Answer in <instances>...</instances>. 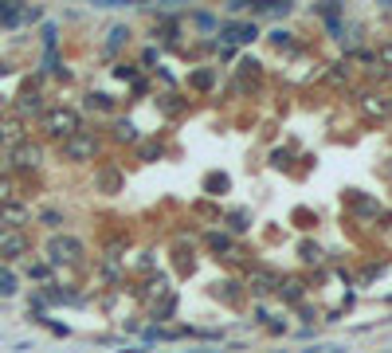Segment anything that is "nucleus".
Segmentation results:
<instances>
[{
  "instance_id": "7ed1b4c3",
  "label": "nucleus",
  "mask_w": 392,
  "mask_h": 353,
  "mask_svg": "<svg viewBox=\"0 0 392 353\" xmlns=\"http://www.w3.org/2000/svg\"><path fill=\"white\" fill-rule=\"evenodd\" d=\"M83 240H79V235H59L55 232L52 240H47V259L52 263H79L83 259Z\"/></svg>"
},
{
  "instance_id": "a878e982",
  "label": "nucleus",
  "mask_w": 392,
  "mask_h": 353,
  "mask_svg": "<svg viewBox=\"0 0 392 353\" xmlns=\"http://www.w3.org/2000/svg\"><path fill=\"white\" fill-rule=\"evenodd\" d=\"M333 353H345V349H333Z\"/></svg>"
},
{
  "instance_id": "9d476101",
  "label": "nucleus",
  "mask_w": 392,
  "mask_h": 353,
  "mask_svg": "<svg viewBox=\"0 0 392 353\" xmlns=\"http://www.w3.org/2000/svg\"><path fill=\"white\" fill-rule=\"evenodd\" d=\"M126 40H129V28L114 24L110 32H106V51H122V47H126Z\"/></svg>"
},
{
  "instance_id": "dca6fc26",
  "label": "nucleus",
  "mask_w": 392,
  "mask_h": 353,
  "mask_svg": "<svg viewBox=\"0 0 392 353\" xmlns=\"http://www.w3.org/2000/svg\"><path fill=\"white\" fill-rule=\"evenodd\" d=\"M299 255L306 263H322V247H314V244H306V247H299Z\"/></svg>"
},
{
  "instance_id": "412c9836",
  "label": "nucleus",
  "mask_w": 392,
  "mask_h": 353,
  "mask_svg": "<svg viewBox=\"0 0 392 353\" xmlns=\"http://www.w3.org/2000/svg\"><path fill=\"white\" fill-rule=\"evenodd\" d=\"M196 24L208 32V28H216V16H212V12H196Z\"/></svg>"
},
{
  "instance_id": "4be33fe9",
  "label": "nucleus",
  "mask_w": 392,
  "mask_h": 353,
  "mask_svg": "<svg viewBox=\"0 0 392 353\" xmlns=\"http://www.w3.org/2000/svg\"><path fill=\"white\" fill-rule=\"evenodd\" d=\"M8 193H12V181H8V176H4V173H0V204L8 201Z\"/></svg>"
},
{
  "instance_id": "6e6552de",
  "label": "nucleus",
  "mask_w": 392,
  "mask_h": 353,
  "mask_svg": "<svg viewBox=\"0 0 392 353\" xmlns=\"http://www.w3.org/2000/svg\"><path fill=\"white\" fill-rule=\"evenodd\" d=\"M16 291H20V275L8 267V263H0V294H4V298H12Z\"/></svg>"
},
{
  "instance_id": "aec40b11",
  "label": "nucleus",
  "mask_w": 392,
  "mask_h": 353,
  "mask_svg": "<svg viewBox=\"0 0 392 353\" xmlns=\"http://www.w3.org/2000/svg\"><path fill=\"white\" fill-rule=\"evenodd\" d=\"M91 106H98V110H114V99H110V94H91Z\"/></svg>"
},
{
  "instance_id": "1a4fd4ad",
  "label": "nucleus",
  "mask_w": 392,
  "mask_h": 353,
  "mask_svg": "<svg viewBox=\"0 0 392 353\" xmlns=\"http://www.w3.org/2000/svg\"><path fill=\"white\" fill-rule=\"evenodd\" d=\"M110 134L118 138V142H137V126H134V122H129V118H114Z\"/></svg>"
},
{
  "instance_id": "6ab92c4d",
  "label": "nucleus",
  "mask_w": 392,
  "mask_h": 353,
  "mask_svg": "<svg viewBox=\"0 0 392 353\" xmlns=\"http://www.w3.org/2000/svg\"><path fill=\"white\" fill-rule=\"evenodd\" d=\"M212 83H216L212 71H196V75H192V86H200V91H204V86H212Z\"/></svg>"
},
{
  "instance_id": "f03ea898",
  "label": "nucleus",
  "mask_w": 392,
  "mask_h": 353,
  "mask_svg": "<svg viewBox=\"0 0 392 353\" xmlns=\"http://www.w3.org/2000/svg\"><path fill=\"white\" fill-rule=\"evenodd\" d=\"M98 150H103V142H98L91 130H79L75 138L63 142V157L75 161V165H79V161H94V157H98Z\"/></svg>"
},
{
  "instance_id": "393cba45",
  "label": "nucleus",
  "mask_w": 392,
  "mask_h": 353,
  "mask_svg": "<svg viewBox=\"0 0 392 353\" xmlns=\"http://www.w3.org/2000/svg\"><path fill=\"white\" fill-rule=\"evenodd\" d=\"M0 240H4V228H0Z\"/></svg>"
},
{
  "instance_id": "4468645a",
  "label": "nucleus",
  "mask_w": 392,
  "mask_h": 353,
  "mask_svg": "<svg viewBox=\"0 0 392 353\" xmlns=\"http://www.w3.org/2000/svg\"><path fill=\"white\" fill-rule=\"evenodd\" d=\"M40 224H43V228H59V224H63V212L43 208V212H40Z\"/></svg>"
},
{
  "instance_id": "f3484780",
  "label": "nucleus",
  "mask_w": 392,
  "mask_h": 353,
  "mask_svg": "<svg viewBox=\"0 0 392 353\" xmlns=\"http://www.w3.org/2000/svg\"><path fill=\"white\" fill-rule=\"evenodd\" d=\"M279 294L287 298V303H299V298H302V294H299V283H282V286H279Z\"/></svg>"
},
{
  "instance_id": "423d86ee",
  "label": "nucleus",
  "mask_w": 392,
  "mask_h": 353,
  "mask_svg": "<svg viewBox=\"0 0 392 353\" xmlns=\"http://www.w3.org/2000/svg\"><path fill=\"white\" fill-rule=\"evenodd\" d=\"M255 35H259V28L251 24V20H243V24H228V28H224L220 40L224 43H251Z\"/></svg>"
},
{
  "instance_id": "39448f33",
  "label": "nucleus",
  "mask_w": 392,
  "mask_h": 353,
  "mask_svg": "<svg viewBox=\"0 0 392 353\" xmlns=\"http://www.w3.org/2000/svg\"><path fill=\"white\" fill-rule=\"evenodd\" d=\"M28 220H32L28 204H20V201H4V204H0V228H4V232H20Z\"/></svg>"
},
{
  "instance_id": "b1692460",
  "label": "nucleus",
  "mask_w": 392,
  "mask_h": 353,
  "mask_svg": "<svg viewBox=\"0 0 392 353\" xmlns=\"http://www.w3.org/2000/svg\"><path fill=\"white\" fill-rule=\"evenodd\" d=\"M142 157H161V145H157V142L142 145Z\"/></svg>"
},
{
  "instance_id": "f257e3e1",
  "label": "nucleus",
  "mask_w": 392,
  "mask_h": 353,
  "mask_svg": "<svg viewBox=\"0 0 392 353\" xmlns=\"http://www.w3.org/2000/svg\"><path fill=\"white\" fill-rule=\"evenodd\" d=\"M40 130L47 138H59V142H67V138H75L79 130H83V114H79L75 106H52L40 114Z\"/></svg>"
},
{
  "instance_id": "2eb2a0df",
  "label": "nucleus",
  "mask_w": 392,
  "mask_h": 353,
  "mask_svg": "<svg viewBox=\"0 0 392 353\" xmlns=\"http://www.w3.org/2000/svg\"><path fill=\"white\" fill-rule=\"evenodd\" d=\"M173 306H177V298H173V294H169V298H165V303H161V306H157V310H154V322H169Z\"/></svg>"
},
{
  "instance_id": "f8f14e48",
  "label": "nucleus",
  "mask_w": 392,
  "mask_h": 353,
  "mask_svg": "<svg viewBox=\"0 0 392 353\" xmlns=\"http://www.w3.org/2000/svg\"><path fill=\"white\" fill-rule=\"evenodd\" d=\"M248 224H251L248 212H228V228H231V232H248Z\"/></svg>"
},
{
  "instance_id": "0eeeda50",
  "label": "nucleus",
  "mask_w": 392,
  "mask_h": 353,
  "mask_svg": "<svg viewBox=\"0 0 392 353\" xmlns=\"http://www.w3.org/2000/svg\"><path fill=\"white\" fill-rule=\"evenodd\" d=\"M24 252H28V235L24 232H4V240H0V255H4V259H20Z\"/></svg>"
},
{
  "instance_id": "20e7f679",
  "label": "nucleus",
  "mask_w": 392,
  "mask_h": 353,
  "mask_svg": "<svg viewBox=\"0 0 392 353\" xmlns=\"http://www.w3.org/2000/svg\"><path fill=\"white\" fill-rule=\"evenodd\" d=\"M8 165L16 169V173H35V169L43 165V145L40 142H28V138H24V142L8 153Z\"/></svg>"
},
{
  "instance_id": "a211bd4d",
  "label": "nucleus",
  "mask_w": 392,
  "mask_h": 353,
  "mask_svg": "<svg viewBox=\"0 0 392 353\" xmlns=\"http://www.w3.org/2000/svg\"><path fill=\"white\" fill-rule=\"evenodd\" d=\"M208 247H216V252H231V240H228V235H208Z\"/></svg>"
},
{
  "instance_id": "9b49d317",
  "label": "nucleus",
  "mask_w": 392,
  "mask_h": 353,
  "mask_svg": "<svg viewBox=\"0 0 392 353\" xmlns=\"http://www.w3.org/2000/svg\"><path fill=\"white\" fill-rule=\"evenodd\" d=\"M40 106H43V94H35V91H24V94L16 99V110H20V114H32V110H40Z\"/></svg>"
},
{
  "instance_id": "ddd939ff",
  "label": "nucleus",
  "mask_w": 392,
  "mask_h": 353,
  "mask_svg": "<svg viewBox=\"0 0 392 353\" xmlns=\"http://www.w3.org/2000/svg\"><path fill=\"white\" fill-rule=\"evenodd\" d=\"M204 189H212L216 196H220V193H228V176H224V173H212V176L204 181Z\"/></svg>"
},
{
  "instance_id": "5701e85b",
  "label": "nucleus",
  "mask_w": 392,
  "mask_h": 353,
  "mask_svg": "<svg viewBox=\"0 0 392 353\" xmlns=\"http://www.w3.org/2000/svg\"><path fill=\"white\" fill-rule=\"evenodd\" d=\"M134 63H118V71H114V75H118V79H134Z\"/></svg>"
}]
</instances>
